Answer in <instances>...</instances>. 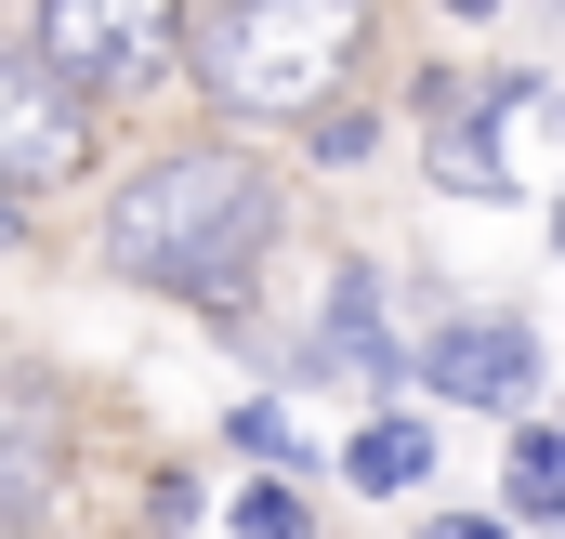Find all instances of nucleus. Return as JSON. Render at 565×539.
<instances>
[{
    "mask_svg": "<svg viewBox=\"0 0 565 539\" xmlns=\"http://www.w3.org/2000/svg\"><path fill=\"white\" fill-rule=\"evenodd\" d=\"M13 224H26V198H13V184H0V237H13Z\"/></svg>",
    "mask_w": 565,
    "mask_h": 539,
    "instance_id": "obj_11",
    "label": "nucleus"
},
{
    "mask_svg": "<svg viewBox=\"0 0 565 539\" xmlns=\"http://www.w3.org/2000/svg\"><path fill=\"white\" fill-rule=\"evenodd\" d=\"M66 487V408L40 382H0V527H40Z\"/></svg>",
    "mask_w": 565,
    "mask_h": 539,
    "instance_id": "obj_5",
    "label": "nucleus"
},
{
    "mask_svg": "<svg viewBox=\"0 0 565 539\" xmlns=\"http://www.w3.org/2000/svg\"><path fill=\"white\" fill-rule=\"evenodd\" d=\"M237 527H250V539H302V500H289V487H250Z\"/></svg>",
    "mask_w": 565,
    "mask_h": 539,
    "instance_id": "obj_9",
    "label": "nucleus"
},
{
    "mask_svg": "<svg viewBox=\"0 0 565 539\" xmlns=\"http://www.w3.org/2000/svg\"><path fill=\"white\" fill-rule=\"evenodd\" d=\"M422 421H369V434H355V487H422Z\"/></svg>",
    "mask_w": 565,
    "mask_h": 539,
    "instance_id": "obj_7",
    "label": "nucleus"
},
{
    "mask_svg": "<svg viewBox=\"0 0 565 539\" xmlns=\"http://www.w3.org/2000/svg\"><path fill=\"white\" fill-rule=\"evenodd\" d=\"M79 158H93V106H79L40 53H0V184H13V198H53Z\"/></svg>",
    "mask_w": 565,
    "mask_h": 539,
    "instance_id": "obj_4",
    "label": "nucleus"
},
{
    "mask_svg": "<svg viewBox=\"0 0 565 539\" xmlns=\"http://www.w3.org/2000/svg\"><path fill=\"white\" fill-rule=\"evenodd\" d=\"M422 539H500V527H473V514H434V527Z\"/></svg>",
    "mask_w": 565,
    "mask_h": 539,
    "instance_id": "obj_10",
    "label": "nucleus"
},
{
    "mask_svg": "<svg viewBox=\"0 0 565 539\" xmlns=\"http://www.w3.org/2000/svg\"><path fill=\"white\" fill-rule=\"evenodd\" d=\"M526 369H540V342H526L513 316H473V329L434 342V395H460V408H513V395H526Z\"/></svg>",
    "mask_w": 565,
    "mask_h": 539,
    "instance_id": "obj_6",
    "label": "nucleus"
},
{
    "mask_svg": "<svg viewBox=\"0 0 565 539\" xmlns=\"http://www.w3.org/2000/svg\"><path fill=\"white\" fill-rule=\"evenodd\" d=\"M447 13H487V0H447Z\"/></svg>",
    "mask_w": 565,
    "mask_h": 539,
    "instance_id": "obj_12",
    "label": "nucleus"
},
{
    "mask_svg": "<svg viewBox=\"0 0 565 539\" xmlns=\"http://www.w3.org/2000/svg\"><path fill=\"white\" fill-rule=\"evenodd\" d=\"M264 237H277V184L224 145H184L106 198V264L145 276V289H184V303H224L264 264Z\"/></svg>",
    "mask_w": 565,
    "mask_h": 539,
    "instance_id": "obj_1",
    "label": "nucleus"
},
{
    "mask_svg": "<svg viewBox=\"0 0 565 539\" xmlns=\"http://www.w3.org/2000/svg\"><path fill=\"white\" fill-rule=\"evenodd\" d=\"M184 53V0H40V66L66 93H132Z\"/></svg>",
    "mask_w": 565,
    "mask_h": 539,
    "instance_id": "obj_3",
    "label": "nucleus"
},
{
    "mask_svg": "<svg viewBox=\"0 0 565 539\" xmlns=\"http://www.w3.org/2000/svg\"><path fill=\"white\" fill-rule=\"evenodd\" d=\"M565 500V447L553 434H513V514H553Z\"/></svg>",
    "mask_w": 565,
    "mask_h": 539,
    "instance_id": "obj_8",
    "label": "nucleus"
},
{
    "mask_svg": "<svg viewBox=\"0 0 565 539\" xmlns=\"http://www.w3.org/2000/svg\"><path fill=\"white\" fill-rule=\"evenodd\" d=\"M355 40H369V0H224L198 66H211L224 119H302V106H329Z\"/></svg>",
    "mask_w": 565,
    "mask_h": 539,
    "instance_id": "obj_2",
    "label": "nucleus"
}]
</instances>
